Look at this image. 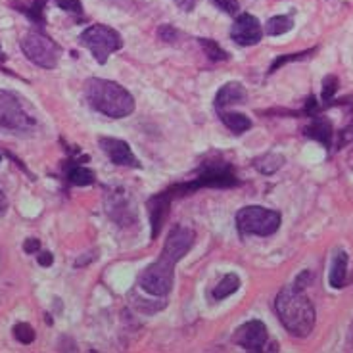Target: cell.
I'll use <instances>...</instances> for the list:
<instances>
[{
  "label": "cell",
  "instance_id": "obj_1",
  "mask_svg": "<svg viewBox=\"0 0 353 353\" xmlns=\"http://www.w3.org/2000/svg\"><path fill=\"white\" fill-rule=\"evenodd\" d=\"M276 315L292 336L305 338L315 327V307L300 286H284L274 300Z\"/></svg>",
  "mask_w": 353,
  "mask_h": 353
},
{
  "label": "cell",
  "instance_id": "obj_2",
  "mask_svg": "<svg viewBox=\"0 0 353 353\" xmlns=\"http://www.w3.org/2000/svg\"><path fill=\"white\" fill-rule=\"evenodd\" d=\"M88 106L112 119H121L134 112V98L119 83L92 77L85 83Z\"/></svg>",
  "mask_w": 353,
  "mask_h": 353
},
{
  "label": "cell",
  "instance_id": "obj_3",
  "mask_svg": "<svg viewBox=\"0 0 353 353\" xmlns=\"http://www.w3.org/2000/svg\"><path fill=\"white\" fill-rule=\"evenodd\" d=\"M239 185V179L234 176L232 169L227 163H205L200 171V175L196 176L194 181L188 183H181L169 188L168 192L173 198H181V196H188L196 192L198 188H205V186H213V188H229V186Z\"/></svg>",
  "mask_w": 353,
  "mask_h": 353
},
{
  "label": "cell",
  "instance_id": "obj_4",
  "mask_svg": "<svg viewBox=\"0 0 353 353\" xmlns=\"http://www.w3.org/2000/svg\"><path fill=\"white\" fill-rule=\"evenodd\" d=\"M35 115L27 112L23 100L12 90H0V131L29 132L35 129Z\"/></svg>",
  "mask_w": 353,
  "mask_h": 353
},
{
  "label": "cell",
  "instance_id": "obj_5",
  "mask_svg": "<svg viewBox=\"0 0 353 353\" xmlns=\"http://www.w3.org/2000/svg\"><path fill=\"white\" fill-rule=\"evenodd\" d=\"M79 43L90 50L98 63L108 62L110 54L117 52L123 46V39L115 31L114 27L104 26V23H94V26L87 27L79 37Z\"/></svg>",
  "mask_w": 353,
  "mask_h": 353
},
{
  "label": "cell",
  "instance_id": "obj_6",
  "mask_svg": "<svg viewBox=\"0 0 353 353\" xmlns=\"http://www.w3.org/2000/svg\"><path fill=\"white\" fill-rule=\"evenodd\" d=\"M236 227L242 236H271L281 227V213L261 205H246L236 213Z\"/></svg>",
  "mask_w": 353,
  "mask_h": 353
},
{
  "label": "cell",
  "instance_id": "obj_7",
  "mask_svg": "<svg viewBox=\"0 0 353 353\" xmlns=\"http://www.w3.org/2000/svg\"><path fill=\"white\" fill-rule=\"evenodd\" d=\"M19 44H21V50L27 56V60L43 70H54L60 62L62 48L41 31H29L27 35H23Z\"/></svg>",
  "mask_w": 353,
  "mask_h": 353
},
{
  "label": "cell",
  "instance_id": "obj_8",
  "mask_svg": "<svg viewBox=\"0 0 353 353\" xmlns=\"http://www.w3.org/2000/svg\"><path fill=\"white\" fill-rule=\"evenodd\" d=\"M175 281V263L159 256L158 261L148 265L139 276V286L152 296H168Z\"/></svg>",
  "mask_w": 353,
  "mask_h": 353
},
{
  "label": "cell",
  "instance_id": "obj_9",
  "mask_svg": "<svg viewBox=\"0 0 353 353\" xmlns=\"http://www.w3.org/2000/svg\"><path fill=\"white\" fill-rule=\"evenodd\" d=\"M194 230L188 229V227H175L169 232L165 246L161 250V257L171 261V263L181 261L190 252V248L194 246Z\"/></svg>",
  "mask_w": 353,
  "mask_h": 353
},
{
  "label": "cell",
  "instance_id": "obj_10",
  "mask_svg": "<svg viewBox=\"0 0 353 353\" xmlns=\"http://www.w3.org/2000/svg\"><path fill=\"white\" fill-rule=\"evenodd\" d=\"M261 37H263L261 23L252 14H240L230 29V39L240 46H254L261 41Z\"/></svg>",
  "mask_w": 353,
  "mask_h": 353
},
{
  "label": "cell",
  "instance_id": "obj_11",
  "mask_svg": "<svg viewBox=\"0 0 353 353\" xmlns=\"http://www.w3.org/2000/svg\"><path fill=\"white\" fill-rule=\"evenodd\" d=\"M106 212L121 227H129L137 221L134 202H131V198L123 190H115L114 194L108 196Z\"/></svg>",
  "mask_w": 353,
  "mask_h": 353
},
{
  "label": "cell",
  "instance_id": "obj_12",
  "mask_svg": "<svg viewBox=\"0 0 353 353\" xmlns=\"http://www.w3.org/2000/svg\"><path fill=\"white\" fill-rule=\"evenodd\" d=\"M100 148L104 150L108 158L112 159V163L115 165H127V168H137L141 169V161L137 159V156L132 154L129 144L119 139H112V137H100L98 139Z\"/></svg>",
  "mask_w": 353,
  "mask_h": 353
},
{
  "label": "cell",
  "instance_id": "obj_13",
  "mask_svg": "<svg viewBox=\"0 0 353 353\" xmlns=\"http://www.w3.org/2000/svg\"><path fill=\"white\" fill-rule=\"evenodd\" d=\"M267 327L261 321H248L236 330L234 342L246 352H261V347L267 344Z\"/></svg>",
  "mask_w": 353,
  "mask_h": 353
},
{
  "label": "cell",
  "instance_id": "obj_14",
  "mask_svg": "<svg viewBox=\"0 0 353 353\" xmlns=\"http://www.w3.org/2000/svg\"><path fill=\"white\" fill-rule=\"evenodd\" d=\"M171 200L173 196L169 194L168 190L165 192H159V194L152 196L148 200V215H150V225H152V239L156 240L161 232V227H163V221L168 217L169 205H171Z\"/></svg>",
  "mask_w": 353,
  "mask_h": 353
},
{
  "label": "cell",
  "instance_id": "obj_15",
  "mask_svg": "<svg viewBox=\"0 0 353 353\" xmlns=\"http://www.w3.org/2000/svg\"><path fill=\"white\" fill-rule=\"evenodd\" d=\"M248 100V90L244 88L242 83H227L219 88L217 97H215V110L221 112L223 108L234 106V104H246Z\"/></svg>",
  "mask_w": 353,
  "mask_h": 353
},
{
  "label": "cell",
  "instance_id": "obj_16",
  "mask_svg": "<svg viewBox=\"0 0 353 353\" xmlns=\"http://www.w3.org/2000/svg\"><path fill=\"white\" fill-rule=\"evenodd\" d=\"M305 134H307L309 139L325 144L327 148H330V144H332V125H330V121L325 119V117H317V115H315V119H313L311 125L305 129Z\"/></svg>",
  "mask_w": 353,
  "mask_h": 353
},
{
  "label": "cell",
  "instance_id": "obj_17",
  "mask_svg": "<svg viewBox=\"0 0 353 353\" xmlns=\"http://www.w3.org/2000/svg\"><path fill=\"white\" fill-rule=\"evenodd\" d=\"M328 281H330V286L336 288V290L345 286V281H347V254L345 252H338L334 259H332Z\"/></svg>",
  "mask_w": 353,
  "mask_h": 353
},
{
  "label": "cell",
  "instance_id": "obj_18",
  "mask_svg": "<svg viewBox=\"0 0 353 353\" xmlns=\"http://www.w3.org/2000/svg\"><path fill=\"white\" fill-rule=\"evenodd\" d=\"M44 4H46V0H31V2L18 0V2H14V8H18V12L26 14L31 21L44 26Z\"/></svg>",
  "mask_w": 353,
  "mask_h": 353
},
{
  "label": "cell",
  "instance_id": "obj_19",
  "mask_svg": "<svg viewBox=\"0 0 353 353\" xmlns=\"http://www.w3.org/2000/svg\"><path fill=\"white\" fill-rule=\"evenodd\" d=\"M221 117V121L225 123V127H229L230 131L236 132V134H240V132L248 131V129H252V119L248 117V115L244 114H234V112H217Z\"/></svg>",
  "mask_w": 353,
  "mask_h": 353
},
{
  "label": "cell",
  "instance_id": "obj_20",
  "mask_svg": "<svg viewBox=\"0 0 353 353\" xmlns=\"http://www.w3.org/2000/svg\"><path fill=\"white\" fill-rule=\"evenodd\" d=\"M239 288H240L239 274H234V273L225 274V279H221L219 284L213 288V300H225V298H229L230 294H234Z\"/></svg>",
  "mask_w": 353,
  "mask_h": 353
},
{
  "label": "cell",
  "instance_id": "obj_21",
  "mask_svg": "<svg viewBox=\"0 0 353 353\" xmlns=\"http://www.w3.org/2000/svg\"><path fill=\"white\" fill-rule=\"evenodd\" d=\"M284 158L281 154H265L261 158H257L254 161V165H256L257 171H261L263 175H271L274 171H279V169L283 168Z\"/></svg>",
  "mask_w": 353,
  "mask_h": 353
},
{
  "label": "cell",
  "instance_id": "obj_22",
  "mask_svg": "<svg viewBox=\"0 0 353 353\" xmlns=\"http://www.w3.org/2000/svg\"><path fill=\"white\" fill-rule=\"evenodd\" d=\"M292 27H294V21L288 16H274V18H269V21L265 23V31L267 35L279 37L288 33Z\"/></svg>",
  "mask_w": 353,
  "mask_h": 353
},
{
  "label": "cell",
  "instance_id": "obj_23",
  "mask_svg": "<svg viewBox=\"0 0 353 353\" xmlns=\"http://www.w3.org/2000/svg\"><path fill=\"white\" fill-rule=\"evenodd\" d=\"M68 179H70L71 185L88 186L94 183V173L88 168H83V165H71L70 171H68Z\"/></svg>",
  "mask_w": 353,
  "mask_h": 353
},
{
  "label": "cell",
  "instance_id": "obj_24",
  "mask_svg": "<svg viewBox=\"0 0 353 353\" xmlns=\"http://www.w3.org/2000/svg\"><path fill=\"white\" fill-rule=\"evenodd\" d=\"M198 43H200V46H202L203 54H205L212 62H223V60H227V58H229L227 50H223L219 44L213 41V39H198Z\"/></svg>",
  "mask_w": 353,
  "mask_h": 353
},
{
  "label": "cell",
  "instance_id": "obj_25",
  "mask_svg": "<svg viewBox=\"0 0 353 353\" xmlns=\"http://www.w3.org/2000/svg\"><path fill=\"white\" fill-rule=\"evenodd\" d=\"M317 52V48H311V50H305V52H298V54H284V56H279L273 63H271V68H269V73H274V71L279 70V68H283L286 63L290 62H300V60H305L309 58L311 54Z\"/></svg>",
  "mask_w": 353,
  "mask_h": 353
},
{
  "label": "cell",
  "instance_id": "obj_26",
  "mask_svg": "<svg viewBox=\"0 0 353 353\" xmlns=\"http://www.w3.org/2000/svg\"><path fill=\"white\" fill-rule=\"evenodd\" d=\"M14 338L18 340L19 344H33L35 342V328L31 327V325H27V323H18L16 327H14Z\"/></svg>",
  "mask_w": 353,
  "mask_h": 353
},
{
  "label": "cell",
  "instance_id": "obj_27",
  "mask_svg": "<svg viewBox=\"0 0 353 353\" xmlns=\"http://www.w3.org/2000/svg\"><path fill=\"white\" fill-rule=\"evenodd\" d=\"M336 90H338V77H334V75H327L325 81H323V94H321L325 104H328V102L332 100V97L336 94Z\"/></svg>",
  "mask_w": 353,
  "mask_h": 353
},
{
  "label": "cell",
  "instance_id": "obj_28",
  "mask_svg": "<svg viewBox=\"0 0 353 353\" xmlns=\"http://www.w3.org/2000/svg\"><path fill=\"white\" fill-rule=\"evenodd\" d=\"M56 4L70 14H83V4L81 0H56Z\"/></svg>",
  "mask_w": 353,
  "mask_h": 353
},
{
  "label": "cell",
  "instance_id": "obj_29",
  "mask_svg": "<svg viewBox=\"0 0 353 353\" xmlns=\"http://www.w3.org/2000/svg\"><path fill=\"white\" fill-rule=\"evenodd\" d=\"M212 2L217 8L223 10V12H227V14H232V16L240 10L239 0H212Z\"/></svg>",
  "mask_w": 353,
  "mask_h": 353
},
{
  "label": "cell",
  "instance_id": "obj_30",
  "mask_svg": "<svg viewBox=\"0 0 353 353\" xmlns=\"http://www.w3.org/2000/svg\"><path fill=\"white\" fill-rule=\"evenodd\" d=\"M158 35L161 41H165V43H173L176 37H179V33L175 31V27L171 26H161L158 29Z\"/></svg>",
  "mask_w": 353,
  "mask_h": 353
},
{
  "label": "cell",
  "instance_id": "obj_31",
  "mask_svg": "<svg viewBox=\"0 0 353 353\" xmlns=\"http://www.w3.org/2000/svg\"><path fill=\"white\" fill-rule=\"evenodd\" d=\"M23 252H26V254H39V252H41V240L27 239L26 242H23Z\"/></svg>",
  "mask_w": 353,
  "mask_h": 353
},
{
  "label": "cell",
  "instance_id": "obj_32",
  "mask_svg": "<svg viewBox=\"0 0 353 353\" xmlns=\"http://www.w3.org/2000/svg\"><path fill=\"white\" fill-rule=\"evenodd\" d=\"M54 261V256L50 252H39V265L43 267H50Z\"/></svg>",
  "mask_w": 353,
  "mask_h": 353
},
{
  "label": "cell",
  "instance_id": "obj_33",
  "mask_svg": "<svg viewBox=\"0 0 353 353\" xmlns=\"http://www.w3.org/2000/svg\"><path fill=\"white\" fill-rule=\"evenodd\" d=\"M196 4H198V0H176V6L185 12H192Z\"/></svg>",
  "mask_w": 353,
  "mask_h": 353
},
{
  "label": "cell",
  "instance_id": "obj_34",
  "mask_svg": "<svg viewBox=\"0 0 353 353\" xmlns=\"http://www.w3.org/2000/svg\"><path fill=\"white\" fill-rule=\"evenodd\" d=\"M6 208H8V200H6V196H4V192L0 190V215L6 212Z\"/></svg>",
  "mask_w": 353,
  "mask_h": 353
},
{
  "label": "cell",
  "instance_id": "obj_35",
  "mask_svg": "<svg viewBox=\"0 0 353 353\" xmlns=\"http://www.w3.org/2000/svg\"><path fill=\"white\" fill-rule=\"evenodd\" d=\"M347 345H350V350H353V323H352V328H350V338H347Z\"/></svg>",
  "mask_w": 353,
  "mask_h": 353
},
{
  "label": "cell",
  "instance_id": "obj_36",
  "mask_svg": "<svg viewBox=\"0 0 353 353\" xmlns=\"http://www.w3.org/2000/svg\"><path fill=\"white\" fill-rule=\"evenodd\" d=\"M0 159H2V156H0Z\"/></svg>",
  "mask_w": 353,
  "mask_h": 353
}]
</instances>
